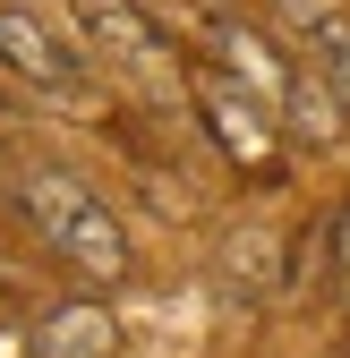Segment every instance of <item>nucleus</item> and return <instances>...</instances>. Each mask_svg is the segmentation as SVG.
<instances>
[{"instance_id":"obj_1","label":"nucleus","mask_w":350,"mask_h":358,"mask_svg":"<svg viewBox=\"0 0 350 358\" xmlns=\"http://www.w3.org/2000/svg\"><path fill=\"white\" fill-rule=\"evenodd\" d=\"M18 213L34 222V239L52 248L60 264H77V273H94V282H120V273H128V231H120V213L85 188L77 171H60V162L18 171Z\"/></svg>"},{"instance_id":"obj_2","label":"nucleus","mask_w":350,"mask_h":358,"mask_svg":"<svg viewBox=\"0 0 350 358\" xmlns=\"http://www.w3.org/2000/svg\"><path fill=\"white\" fill-rule=\"evenodd\" d=\"M188 94H197L205 137L223 145V162H231L239 179H256V188H274V179H282V120L256 103L223 60H188Z\"/></svg>"},{"instance_id":"obj_3","label":"nucleus","mask_w":350,"mask_h":358,"mask_svg":"<svg viewBox=\"0 0 350 358\" xmlns=\"http://www.w3.org/2000/svg\"><path fill=\"white\" fill-rule=\"evenodd\" d=\"M0 69H9L18 85H34L43 103H69V111L85 103V60L34 9H0Z\"/></svg>"},{"instance_id":"obj_4","label":"nucleus","mask_w":350,"mask_h":358,"mask_svg":"<svg viewBox=\"0 0 350 358\" xmlns=\"http://www.w3.org/2000/svg\"><path fill=\"white\" fill-rule=\"evenodd\" d=\"M214 52H223V69H231V77L248 85V94H256V103L274 111V120L290 111V85H299V69H290V60L274 52V43H265V34L248 26V17H223V34H214Z\"/></svg>"},{"instance_id":"obj_5","label":"nucleus","mask_w":350,"mask_h":358,"mask_svg":"<svg viewBox=\"0 0 350 358\" xmlns=\"http://www.w3.org/2000/svg\"><path fill=\"white\" fill-rule=\"evenodd\" d=\"M69 17H77L85 43H103V52L128 60V69H146V60H154V17L137 9V0H69Z\"/></svg>"},{"instance_id":"obj_6","label":"nucleus","mask_w":350,"mask_h":358,"mask_svg":"<svg viewBox=\"0 0 350 358\" xmlns=\"http://www.w3.org/2000/svg\"><path fill=\"white\" fill-rule=\"evenodd\" d=\"M111 341H120V324L94 299H69V307H52L34 324V358H111Z\"/></svg>"},{"instance_id":"obj_7","label":"nucleus","mask_w":350,"mask_h":358,"mask_svg":"<svg viewBox=\"0 0 350 358\" xmlns=\"http://www.w3.org/2000/svg\"><path fill=\"white\" fill-rule=\"evenodd\" d=\"M282 128H290V137H308V145H333L342 128H350V111L333 103V85H325L316 69H299V85H290V111H282Z\"/></svg>"},{"instance_id":"obj_8","label":"nucleus","mask_w":350,"mask_h":358,"mask_svg":"<svg viewBox=\"0 0 350 358\" xmlns=\"http://www.w3.org/2000/svg\"><path fill=\"white\" fill-rule=\"evenodd\" d=\"M308 69L333 85V103L350 111V17H342V9H325V17L308 26Z\"/></svg>"},{"instance_id":"obj_9","label":"nucleus","mask_w":350,"mask_h":358,"mask_svg":"<svg viewBox=\"0 0 350 358\" xmlns=\"http://www.w3.org/2000/svg\"><path fill=\"white\" fill-rule=\"evenodd\" d=\"M231 273H248L256 290H274V282H282V256H274V239H265V231H231Z\"/></svg>"},{"instance_id":"obj_10","label":"nucleus","mask_w":350,"mask_h":358,"mask_svg":"<svg viewBox=\"0 0 350 358\" xmlns=\"http://www.w3.org/2000/svg\"><path fill=\"white\" fill-rule=\"evenodd\" d=\"M342 273H350V213H342Z\"/></svg>"},{"instance_id":"obj_11","label":"nucleus","mask_w":350,"mask_h":358,"mask_svg":"<svg viewBox=\"0 0 350 358\" xmlns=\"http://www.w3.org/2000/svg\"><path fill=\"white\" fill-rule=\"evenodd\" d=\"M0 128H9V111H0Z\"/></svg>"}]
</instances>
